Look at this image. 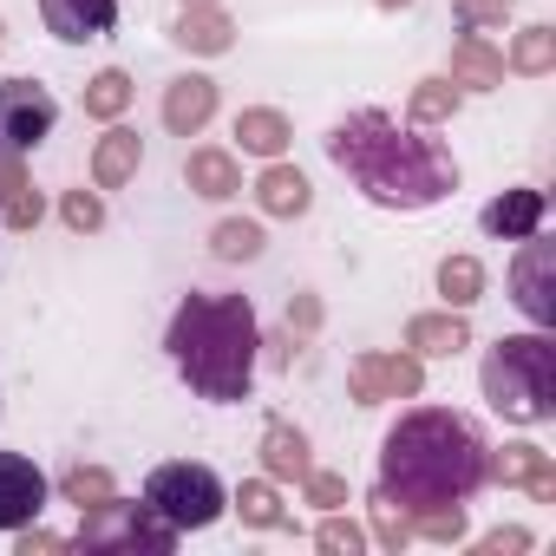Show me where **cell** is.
I'll return each instance as SVG.
<instances>
[{"instance_id":"6da1fadb","label":"cell","mask_w":556,"mask_h":556,"mask_svg":"<svg viewBox=\"0 0 556 556\" xmlns=\"http://www.w3.org/2000/svg\"><path fill=\"white\" fill-rule=\"evenodd\" d=\"M484 484H491V445L452 406H413L380 439V491L400 497L406 510L471 504Z\"/></svg>"},{"instance_id":"7a4b0ae2","label":"cell","mask_w":556,"mask_h":556,"mask_svg":"<svg viewBox=\"0 0 556 556\" xmlns=\"http://www.w3.org/2000/svg\"><path fill=\"white\" fill-rule=\"evenodd\" d=\"M328 157L361 184L367 203L380 210H432L458 190V164L439 138H426V125H393L387 112H348L328 131Z\"/></svg>"},{"instance_id":"3957f363","label":"cell","mask_w":556,"mask_h":556,"mask_svg":"<svg viewBox=\"0 0 556 556\" xmlns=\"http://www.w3.org/2000/svg\"><path fill=\"white\" fill-rule=\"evenodd\" d=\"M177 374L190 380L197 400L236 406L255 387V361H262V328L249 295H184L164 334Z\"/></svg>"},{"instance_id":"277c9868","label":"cell","mask_w":556,"mask_h":556,"mask_svg":"<svg viewBox=\"0 0 556 556\" xmlns=\"http://www.w3.org/2000/svg\"><path fill=\"white\" fill-rule=\"evenodd\" d=\"M484 400L491 413L517 419V426H543L556 413V341L536 328V334H504L491 354H484Z\"/></svg>"},{"instance_id":"5b68a950","label":"cell","mask_w":556,"mask_h":556,"mask_svg":"<svg viewBox=\"0 0 556 556\" xmlns=\"http://www.w3.org/2000/svg\"><path fill=\"white\" fill-rule=\"evenodd\" d=\"M144 504H151L170 530H210V523L229 510V491H223V478H216L210 465L177 458V465H157V471L144 478Z\"/></svg>"},{"instance_id":"8992f818","label":"cell","mask_w":556,"mask_h":556,"mask_svg":"<svg viewBox=\"0 0 556 556\" xmlns=\"http://www.w3.org/2000/svg\"><path fill=\"white\" fill-rule=\"evenodd\" d=\"M79 549H131V556H170L177 549V530L151 510V504H125V497H105L99 510H79Z\"/></svg>"},{"instance_id":"52a82bcc","label":"cell","mask_w":556,"mask_h":556,"mask_svg":"<svg viewBox=\"0 0 556 556\" xmlns=\"http://www.w3.org/2000/svg\"><path fill=\"white\" fill-rule=\"evenodd\" d=\"M53 125H60V105H53V92L40 86V79H8L0 86V144L8 151H40L47 138H53Z\"/></svg>"},{"instance_id":"ba28073f","label":"cell","mask_w":556,"mask_h":556,"mask_svg":"<svg viewBox=\"0 0 556 556\" xmlns=\"http://www.w3.org/2000/svg\"><path fill=\"white\" fill-rule=\"evenodd\" d=\"M348 387H354V400H361V406L419 400V387H426V367H419V354H361V361L348 367Z\"/></svg>"},{"instance_id":"9c48e42d","label":"cell","mask_w":556,"mask_h":556,"mask_svg":"<svg viewBox=\"0 0 556 556\" xmlns=\"http://www.w3.org/2000/svg\"><path fill=\"white\" fill-rule=\"evenodd\" d=\"M510 289H517V308H523L536 328L556 321V249L543 242V229L523 236V255L510 262Z\"/></svg>"},{"instance_id":"30bf717a","label":"cell","mask_w":556,"mask_h":556,"mask_svg":"<svg viewBox=\"0 0 556 556\" xmlns=\"http://www.w3.org/2000/svg\"><path fill=\"white\" fill-rule=\"evenodd\" d=\"M47 471L21 452H0V530H27L47 510Z\"/></svg>"},{"instance_id":"8fae6325","label":"cell","mask_w":556,"mask_h":556,"mask_svg":"<svg viewBox=\"0 0 556 556\" xmlns=\"http://www.w3.org/2000/svg\"><path fill=\"white\" fill-rule=\"evenodd\" d=\"M40 21L53 40L86 47V40H105L118 27V0H40Z\"/></svg>"},{"instance_id":"7c38bea8","label":"cell","mask_w":556,"mask_h":556,"mask_svg":"<svg viewBox=\"0 0 556 556\" xmlns=\"http://www.w3.org/2000/svg\"><path fill=\"white\" fill-rule=\"evenodd\" d=\"M210 118H216V79L184 73V79L164 86V131H170V138H197Z\"/></svg>"},{"instance_id":"4fadbf2b","label":"cell","mask_w":556,"mask_h":556,"mask_svg":"<svg viewBox=\"0 0 556 556\" xmlns=\"http://www.w3.org/2000/svg\"><path fill=\"white\" fill-rule=\"evenodd\" d=\"M491 478L497 484H523L536 504H556V458L543 445H504V452H491Z\"/></svg>"},{"instance_id":"5bb4252c","label":"cell","mask_w":556,"mask_h":556,"mask_svg":"<svg viewBox=\"0 0 556 556\" xmlns=\"http://www.w3.org/2000/svg\"><path fill=\"white\" fill-rule=\"evenodd\" d=\"M543 190H504V197H491L484 203V236H497V242H523V236H536L543 229Z\"/></svg>"},{"instance_id":"9a60e30c","label":"cell","mask_w":556,"mask_h":556,"mask_svg":"<svg viewBox=\"0 0 556 556\" xmlns=\"http://www.w3.org/2000/svg\"><path fill=\"white\" fill-rule=\"evenodd\" d=\"M262 471H268V478H282V484H302V478L315 471V458H308V432L289 426V419H268V426H262Z\"/></svg>"},{"instance_id":"2e32d148","label":"cell","mask_w":556,"mask_h":556,"mask_svg":"<svg viewBox=\"0 0 556 556\" xmlns=\"http://www.w3.org/2000/svg\"><path fill=\"white\" fill-rule=\"evenodd\" d=\"M138 164H144V138L112 118V131L92 144V184H99V190H125V184L138 177Z\"/></svg>"},{"instance_id":"e0dca14e","label":"cell","mask_w":556,"mask_h":556,"mask_svg":"<svg viewBox=\"0 0 556 556\" xmlns=\"http://www.w3.org/2000/svg\"><path fill=\"white\" fill-rule=\"evenodd\" d=\"M255 203L268 210V216H308V203H315V184L295 170V164H282V157H268V170L255 177Z\"/></svg>"},{"instance_id":"ac0fdd59","label":"cell","mask_w":556,"mask_h":556,"mask_svg":"<svg viewBox=\"0 0 556 556\" xmlns=\"http://www.w3.org/2000/svg\"><path fill=\"white\" fill-rule=\"evenodd\" d=\"M170 40H177L184 53L216 60V53H229V47H236V21H229L223 8H184V14H177V27H170Z\"/></svg>"},{"instance_id":"d6986e66","label":"cell","mask_w":556,"mask_h":556,"mask_svg":"<svg viewBox=\"0 0 556 556\" xmlns=\"http://www.w3.org/2000/svg\"><path fill=\"white\" fill-rule=\"evenodd\" d=\"M406 348H413L419 361H445V354L471 348L465 308H445V315H413V321H406Z\"/></svg>"},{"instance_id":"ffe728a7","label":"cell","mask_w":556,"mask_h":556,"mask_svg":"<svg viewBox=\"0 0 556 556\" xmlns=\"http://www.w3.org/2000/svg\"><path fill=\"white\" fill-rule=\"evenodd\" d=\"M452 86H465V92H497V86H504V53H497L491 40L465 34V40L452 47Z\"/></svg>"},{"instance_id":"44dd1931","label":"cell","mask_w":556,"mask_h":556,"mask_svg":"<svg viewBox=\"0 0 556 556\" xmlns=\"http://www.w3.org/2000/svg\"><path fill=\"white\" fill-rule=\"evenodd\" d=\"M184 184H190L197 197L223 203V197H236V190H242V170H236V157H229V151L203 144V151H190V157H184Z\"/></svg>"},{"instance_id":"7402d4cb","label":"cell","mask_w":556,"mask_h":556,"mask_svg":"<svg viewBox=\"0 0 556 556\" xmlns=\"http://www.w3.org/2000/svg\"><path fill=\"white\" fill-rule=\"evenodd\" d=\"M40 190L27 184V170H21V151H8V157H0V223H8V229H34L40 223Z\"/></svg>"},{"instance_id":"603a6c76","label":"cell","mask_w":556,"mask_h":556,"mask_svg":"<svg viewBox=\"0 0 556 556\" xmlns=\"http://www.w3.org/2000/svg\"><path fill=\"white\" fill-rule=\"evenodd\" d=\"M236 138H242L249 157H282L289 138H295V125L275 112V105H249V112H236Z\"/></svg>"},{"instance_id":"cb8c5ba5","label":"cell","mask_w":556,"mask_h":556,"mask_svg":"<svg viewBox=\"0 0 556 556\" xmlns=\"http://www.w3.org/2000/svg\"><path fill=\"white\" fill-rule=\"evenodd\" d=\"M131 92H138V86H131V73H125V66L92 73V79H86V118H105V125H112V118H125Z\"/></svg>"},{"instance_id":"d4e9b609","label":"cell","mask_w":556,"mask_h":556,"mask_svg":"<svg viewBox=\"0 0 556 556\" xmlns=\"http://www.w3.org/2000/svg\"><path fill=\"white\" fill-rule=\"evenodd\" d=\"M439 295H445V308H471L484 295V262L478 255H445L439 262Z\"/></svg>"},{"instance_id":"484cf974","label":"cell","mask_w":556,"mask_h":556,"mask_svg":"<svg viewBox=\"0 0 556 556\" xmlns=\"http://www.w3.org/2000/svg\"><path fill=\"white\" fill-rule=\"evenodd\" d=\"M60 491H66V504H79V510H99L105 497H118V484H112L105 465H66Z\"/></svg>"},{"instance_id":"4316f807","label":"cell","mask_w":556,"mask_h":556,"mask_svg":"<svg viewBox=\"0 0 556 556\" xmlns=\"http://www.w3.org/2000/svg\"><path fill=\"white\" fill-rule=\"evenodd\" d=\"M229 504L242 510V523H249V530H282V523H289V510H282V497H275V484H262V478H255V484H242Z\"/></svg>"},{"instance_id":"83f0119b","label":"cell","mask_w":556,"mask_h":556,"mask_svg":"<svg viewBox=\"0 0 556 556\" xmlns=\"http://www.w3.org/2000/svg\"><path fill=\"white\" fill-rule=\"evenodd\" d=\"M510 66H517V73H530V79H543V73L556 66V27H543V21H536V27H523V34H517V47H510Z\"/></svg>"},{"instance_id":"f1b7e54d","label":"cell","mask_w":556,"mask_h":556,"mask_svg":"<svg viewBox=\"0 0 556 556\" xmlns=\"http://www.w3.org/2000/svg\"><path fill=\"white\" fill-rule=\"evenodd\" d=\"M406 112H413V125H445V118L458 112V86H452V79H419Z\"/></svg>"},{"instance_id":"f546056e","label":"cell","mask_w":556,"mask_h":556,"mask_svg":"<svg viewBox=\"0 0 556 556\" xmlns=\"http://www.w3.org/2000/svg\"><path fill=\"white\" fill-rule=\"evenodd\" d=\"M367 510H374V536L400 556V549L413 543V510H406L400 497H387V491H374V504H367Z\"/></svg>"},{"instance_id":"4dcf8cb0","label":"cell","mask_w":556,"mask_h":556,"mask_svg":"<svg viewBox=\"0 0 556 556\" xmlns=\"http://www.w3.org/2000/svg\"><path fill=\"white\" fill-rule=\"evenodd\" d=\"M210 249H216L223 262H255V255H262V229L242 223V216H229V223L210 229Z\"/></svg>"},{"instance_id":"1f68e13d","label":"cell","mask_w":556,"mask_h":556,"mask_svg":"<svg viewBox=\"0 0 556 556\" xmlns=\"http://www.w3.org/2000/svg\"><path fill=\"white\" fill-rule=\"evenodd\" d=\"M315 543H321L328 556H361V549H367V530H361L354 517L328 510V517H321V530H315Z\"/></svg>"},{"instance_id":"d6a6232c","label":"cell","mask_w":556,"mask_h":556,"mask_svg":"<svg viewBox=\"0 0 556 556\" xmlns=\"http://www.w3.org/2000/svg\"><path fill=\"white\" fill-rule=\"evenodd\" d=\"M413 530L432 536V543H458L465 536V504H432V510H413Z\"/></svg>"},{"instance_id":"836d02e7","label":"cell","mask_w":556,"mask_h":556,"mask_svg":"<svg viewBox=\"0 0 556 556\" xmlns=\"http://www.w3.org/2000/svg\"><path fill=\"white\" fill-rule=\"evenodd\" d=\"M60 216H66V229L92 236V229L105 223V203H99V190H66V197H60Z\"/></svg>"},{"instance_id":"e575fe53","label":"cell","mask_w":556,"mask_h":556,"mask_svg":"<svg viewBox=\"0 0 556 556\" xmlns=\"http://www.w3.org/2000/svg\"><path fill=\"white\" fill-rule=\"evenodd\" d=\"M302 491H308V504H321V510H341V504H348V478H341V471H308Z\"/></svg>"},{"instance_id":"d590c367","label":"cell","mask_w":556,"mask_h":556,"mask_svg":"<svg viewBox=\"0 0 556 556\" xmlns=\"http://www.w3.org/2000/svg\"><path fill=\"white\" fill-rule=\"evenodd\" d=\"M510 8H517V0H452V14H458L465 27H497Z\"/></svg>"},{"instance_id":"8d00e7d4","label":"cell","mask_w":556,"mask_h":556,"mask_svg":"<svg viewBox=\"0 0 556 556\" xmlns=\"http://www.w3.org/2000/svg\"><path fill=\"white\" fill-rule=\"evenodd\" d=\"M14 536H21V543H14L21 556H53V549H73L66 536H53V530H34V523H27V530H14Z\"/></svg>"},{"instance_id":"74e56055","label":"cell","mask_w":556,"mask_h":556,"mask_svg":"<svg viewBox=\"0 0 556 556\" xmlns=\"http://www.w3.org/2000/svg\"><path fill=\"white\" fill-rule=\"evenodd\" d=\"M484 556H504V549H530V530H517V523H504V530H491L484 543H478Z\"/></svg>"},{"instance_id":"f35d334b","label":"cell","mask_w":556,"mask_h":556,"mask_svg":"<svg viewBox=\"0 0 556 556\" xmlns=\"http://www.w3.org/2000/svg\"><path fill=\"white\" fill-rule=\"evenodd\" d=\"M315 321H321V308H315L308 295H295V302H289V328H315Z\"/></svg>"},{"instance_id":"ab89813d","label":"cell","mask_w":556,"mask_h":556,"mask_svg":"<svg viewBox=\"0 0 556 556\" xmlns=\"http://www.w3.org/2000/svg\"><path fill=\"white\" fill-rule=\"evenodd\" d=\"M262 348H268L275 367H289V361H295V334H275V341H262Z\"/></svg>"},{"instance_id":"60d3db41","label":"cell","mask_w":556,"mask_h":556,"mask_svg":"<svg viewBox=\"0 0 556 556\" xmlns=\"http://www.w3.org/2000/svg\"><path fill=\"white\" fill-rule=\"evenodd\" d=\"M374 8H387V14H400V8H413V0H374Z\"/></svg>"},{"instance_id":"b9f144b4","label":"cell","mask_w":556,"mask_h":556,"mask_svg":"<svg viewBox=\"0 0 556 556\" xmlns=\"http://www.w3.org/2000/svg\"><path fill=\"white\" fill-rule=\"evenodd\" d=\"M184 8H216V0H184Z\"/></svg>"},{"instance_id":"7bdbcfd3","label":"cell","mask_w":556,"mask_h":556,"mask_svg":"<svg viewBox=\"0 0 556 556\" xmlns=\"http://www.w3.org/2000/svg\"><path fill=\"white\" fill-rule=\"evenodd\" d=\"M0 34H8V27H0ZM0 47H8V40H0Z\"/></svg>"},{"instance_id":"ee69618b","label":"cell","mask_w":556,"mask_h":556,"mask_svg":"<svg viewBox=\"0 0 556 556\" xmlns=\"http://www.w3.org/2000/svg\"><path fill=\"white\" fill-rule=\"evenodd\" d=\"M0 157H8V144H0Z\"/></svg>"},{"instance_id":"f6af8a7d","label":"cell","mask_w":556,"mask_h":556,"mask_svg":"<svg viewBox=\"0 0 556 556\" xmlns=\"http://www.w3.org/2000/svg\"><path fill=\"white\" fill-rule=\"evenodd\" d=\"M0 229H8V223H0Z\"/></svg>"}]
</instances>
